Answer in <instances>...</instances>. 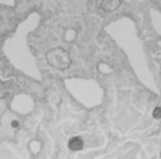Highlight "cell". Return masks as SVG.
<instances>
[{"label": "cell", "mask_w": 161, "mask_h": 159, "mask_svg": "<svg viewBox=\"0 0 161 159\" xmlns=\"http://www.w3.org/2000/svg\"><path fill=\"white\" fill-rule=\"evenodd\" d=\"M40 21H41V16L37 11L30 13L17 25L16 31L4 39L2 45V51L10 65L37 80H41L42 76L36 58L28 48V35L38 27Z\"/></svg>", "instance_id": "1"}, {"label": "cell", "mask_w": 161, "mask_h": 159, "mask_svg": "<svg viewBox=\"0 0 161 159\" xmlns=\"http://www.w3.org/2000/svg\"><path fill=\"white\" fill-rule=\"evenodd\" d=\"M45 58H47V62L50 66L55 68V69H58V70L67 69L71 65L69 52L65 51L64 48H54V49L48 51Z\"/></svg>", "instance_id": "2"}, {"label": "cell", "mask_w": 161, "mask_h": 159, "mask_svg": "<svg viewBox=\"0 0 161 159\" xmlns=\"http://www.w3.org/2000/svg\"><path fill=\"white\" fill-rule=\"evenodd\" d=\"M122 4V0H100L99 7L102 8L105 13H113Z\"/></svg>", "instance_id": "3"}, {"label": "cell", "mask_w": 161, "mask_h": 159, "mask_svg": "<svg viewBox=\"0 0 161 159\" xmlns=\"http://www.w3.org/2000/svg\"><path fill=\"white\" fill-rule=\"evenodd\" d=\"M68 148H69L71 151H80V149L83 148L82 138H79V137L69 138V141H68Z\"/></svg>", "instance_id": "4"}, {"label": "cell", "mask_w": 161, "mask_h": 159, "mask_svg": "<svg viewBox=\"0 0 161 159\" xmlns=\"http://www.w3.org/2000/svg\"><path fill=\"white\" fill-rule=\"evenodd\" d=\"M153 117L156 118V120H160L161 118V106H157L156 109L153 110Z\"/></svg>", "instance_id": "5"}, {"label": "cell", "mask_w": 161, "mask_h": 159, "mask_svg": "<svg viewBox=\"0 0 161 159\" xmlns=\"http://www.w3.org/2000/svg\"><path fill=\"white\" fill-rule=\"evenodd\" d=\"M0 4L8 6V7H14V6H16V0H0Z\"/></svg>", "instance_id": "6"}, {"label": "cell", "mask_w": 161, "mask_h": 159, "mask_svg": "<svg viewBox=\"0 0 161 159\" xmlns=\"http://www.w3.org/2000/svg\"><path fill=\"white\" fill-rule=\"evenodd\" d=\"M160 158H161V154H160Z\"/></svg>", "instance_id": "7"}]
</instances>
